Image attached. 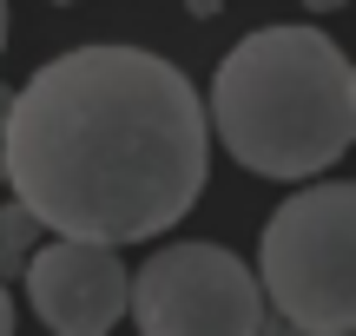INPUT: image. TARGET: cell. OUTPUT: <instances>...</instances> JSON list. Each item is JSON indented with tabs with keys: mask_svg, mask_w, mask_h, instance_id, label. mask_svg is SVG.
Here are the masks:
<instances>
[{
	"mask_svg": "<svg viewBox=\"0 0 356 336\" xmlns=\"http://www.w3.org/2000/svg\"><path fill=\"white\" fill-rule=\"evenodd\" d=\"M211 119L191 79L145 47H73L7 106L0 185L40 231L139 244L204 192Z\"/></svg>",
	"mask_w": 356,
	"mask_h": 336,
	"instance_id": "cell-1",
	"label": "cell"
},
{
	"mask_svg": "<svg viewBox=\"0 0 356 336\" xmlns=\"http://www.w3.org/2000/svg\"><path fill=\"white\" fill-rule=\"evenodd\" d=\"M204 119L257 178H323L356 139V73L323 26H264L225 53Z\"/></svg>",
	"mask_w": 356,
	"mask_h": 336,
	"instance_id": "cell-2",
	"label": "cell"
},
{
	"mask_svg": "<svg viewBox=\"0 0 356 336\" xmlns=\"http://www.w3.org/2000/svg\"><path fill=\"white\" fill-rule=\"evenodd\" d=\"M257 290L304 336L356 330V185L323 178L270 211Z\"/></svg>",
	"mask_w": 356,
	"mask_h": 336,
	"instance_id": "cell-3",
	"label": "cell"
},
{
	"mask_svg": "<svg viewBox=\"0 0 356 336\" xmlns=\"http://www.w3.org/2000/svg\"><path fill=\"white\" fill-rule=\"evenodd\" d=\"M126 310L145 336H257L264 290L225 244H165L126 277Z\"/></svg>",
	"mask_w": 356,
	"mask_h": 336,
	"instance_id": "cell-4",
	"label": "cell"
},
{
	"mask_svg": "<svg viewBox=\"0 0 356 336\" xmlns=\"http://www.w3.org/2000/svg\"><path fill=\"white\" fill-rule=\"evenodd\" d=\"M26 303L47 330L60 336H106L126 317V264L119 244H92V237H53V244L26 251Z\"/></svg>",
	"mask_w": 356,
	"mask_h": 336,
	"instance_id": "cell-5",
	"label": "cell"
},
{
	"mask_svg": "<svg viewBox=\"0 0 356 336\" xmlns=\"http://www.w3.org/2000/svg\"><path fill=\"white\" fill-rule=\"evenodd\" d=\"M33 237H40V218L26 205H7V211H0V251H7V264H20Z\"/></svg>",
	"mask_w": 356,
	"mask_h": 336,
	"instance_id": "cell-6",
	"label": "cell"
},
{
	"mask_svg": "<svg viewBox=\"0 0 356 336\" xmlns=\"http://www.w3.org/2000/svg\"><path fill=\"white\" fill-rule=\"evenodd\" d=\"M13 330V297H7V284H0V336Z\"/></svg>",
	"mask_w": 356,
	"mask_h": 336,
	"instance_id": "cell-7",
	"label": "cell"
},
{
	"mask_svg": "<svg viewBox=\"0 0 356 336\" xmlns=\"http://www.w3.org/2000/svg\"><path fill=\"white\" fill-rule=\"evenodd\" d=\"M7 106H13V92L0 86V139H7Z\"/></svg>",
	"mask_w": 356,
	"mask_h": 336,
	"instance_id": "cell-8",
	"label": "cell"
},
{
	"mask_svg": "<svg viewBox=\"0 0 356 336\" xmlns=\"http://www.w3.org/2000/svg\"><path fill=\"white\" fill-rule=\"evenodd\" d=\"M0 53H7V0H0Z\"/></svg>",
	"mask_w": 356,
	"mask_h": 336,
	"instance_id": "cell-9",
	"label": "cell"
}]
</instances>
